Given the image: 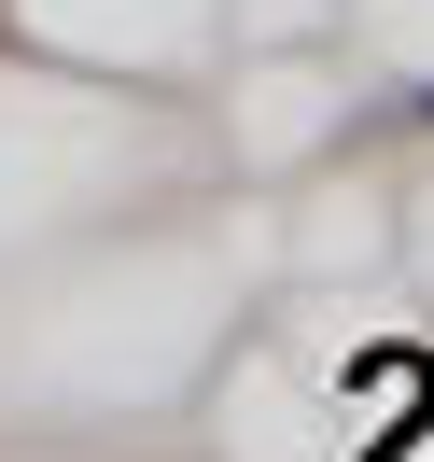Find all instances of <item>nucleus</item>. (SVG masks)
I'll list each match as a JSON object with an SVG mask.
<instances>
[]
</instances>
